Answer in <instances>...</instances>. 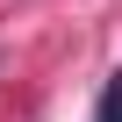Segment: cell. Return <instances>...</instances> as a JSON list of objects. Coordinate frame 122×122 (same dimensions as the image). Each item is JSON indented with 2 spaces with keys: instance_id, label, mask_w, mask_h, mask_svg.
Here are the masks:
<instances>
[{
  "instance_id": "6da1fadb",
  "label": "cell",
  "mask_w": 122,
  "mask_h": 122,
  "mask_svg": "<svg viewBox=\"0 0 122 122\" xmlns=\"http://www.w3.org/2000/svg\"><path fill=\"white\" fill-rule=\"evenodd\" d=\"M93 122H122V72L108 79V93H101V108H93Z\"/></svg>"
}]
</instances>
